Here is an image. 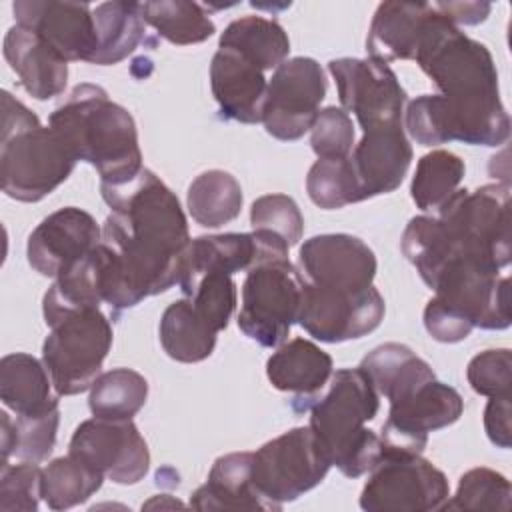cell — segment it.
Listing matches in <instances>:
<instances>
[{
  "instance_id": "1",
  "label": "cell",
  "mask_w": 512,
  "mask_h": 512,
  "mask_svg": "<svg viewBox=\"0 0 512 512\" xmlns=\"http://www.w3.org/2000/svg\"><path fill=\"white\" fill-rule=\"evenodd\" d=\"M110 214L96 246L102 300L126 310L178 284L190 244L178 196L148 168L134 178L100 182Z\"/></svg>"
},
{
  "instance_id": "2",
  "label": "cell",
  "mask_w": 512,
  "mask_h": 512,
  "mask_svg": "<svg viewBox=\"0 0 512 512\" xmlns=\"http://www.w3.org/2000/svg\"><path fill=\"white\" fill-rule=\"evenodd\" d=\"M414 60L440 94L408 102L404 124L420 146L452 140L472 146H502L510 116L500 100L498 72L490 50L466 36L430 4Z\"/></svg>"
},
{
  "instance_id": "3",
  "label": "cell",
  "mask_w": 512,
  "mask_h": 512,
  "mask_svg": "<svg viewBox=\"0 0 512 512\" xmlns=\"http://www.w3.org/2000/svg\"><path fill=\"white\" fill-rule=\"evenodd\" d=\"M78 160L92 164L100 182L120 184L142 166L138 130L132 114L112 102L96 84H78L48 118Z\"/></svg>"
},
{
  "instance_id": "4",
  "label": "cell",
  "mask_w": 512,
  "mask_h": 512,
  "mask_svg": "<svg viewBox=\"0 0 512 512\" xmlns=\"http://www.w3.org/2000/svg\"><path fill=\"white\" fill-rule=\"evenodd\" d=\"M310 430L344 476L358 478L382 458L380 434L366 424L380 410V396L358 368L332 372L326 388L310 402Z\"/></svg>"
},
{
  "instance_id": "5",
  "label": "cell",
  "mask_w": 512,
  "mask_h": 512,
  "mask_svg": "<svg viewBox=\"0 0 512 512\" xmlns=\"http://www.w3.org/2000/svg\"><path fill=\"white\" fill-rule=\"evenodd\" d=\"M78 158L66 140L42 126L38 116L2 92L0 186L18 202H40L54 192L74 170Z\"/></svg>"
},
{
  "instance_id": "6",
  "label": "cell",
  "mask_w": 512,
  "mask_h": 512,
  "mask_svg": "<svg viewBox=\"0 0 512 512\" xmlns=\"http://www.w3.org/2000/svg\"><path fill=\"white\" fill-rule=\"evenodd\" d=\"M510 184H486L476 190H456L436 212L454 256L504 268L512 258L510 244ZM452 256V258H454Z\"/></svg>"
},
{
  "instance_id": "7",
  "label": "cell",
  "mask_w": 512,
  "mask_h": 512,
  "mask_svg": "<svg viewBox=\"0 0 512 512\" xmlns=\"http://www.w3.org/2000/svg\"><path fill=\"white\" fill-rule=\"evenodd\" d=\"M42 362L58 396L92 388L112 346V324L100 308L76 310L48 326Z\"/></svg>"
},
{
  "instance_id": "8",
  "label": "cell",
  "mask_w": 512,
  "mask_h": 512,
  "mask_svg": "<svg viewBox=\"0 0 512 512\" xmlns=\"http://www.w3.org/2000/svg\"><path fill=\"white\" fill-rule=\"evenodd\" d=\"M304 278L288 258L262 260L246 272L238 328L264 348L286 342L298 320Z\"/></svg>"
},
{
  "instance_id": "9",
  "label": "cell",
  "mask_w": 512,
  "mask_h": 512,
  "mask_svg": "<svg viewBox=\"0 0 512 512\" xmlns=\"http://www.w3.org/2000/svg\"><path fill=\"white\" fill-rule=\"evenodd\" d=\"M330 466L310 426H298L252 452V484L272 510H282L318 486Z\"/></svg>"
},
{
  "instance_id": "10",
  "label": "cell",
  "mask_w": 512,
  "mask_h": 512,
  "mask_svg": "<svg viewBox=\"0 0 512 512\" xmlns=\"http://www.w3.org/2000/svg\"><path fill=\"white\" fill-rule=\"evenodd\" d=\"M450 484L442 470L420 454H384L370 470L360 492L366 512H432L442 510Z\"/></svg>"
},
{
  "instance_id": "11",
  "label": "cell",
  "mask_w": 512,
  "mask_h": 512,
  "mask_svg": "<svg viewBox=\"0 0 512 512\" xmlns=\"http://www.w3.org/2000/svg\"><path fill=\"white\" fill-rule=\"evenodd\" d=\"M434 298L466 318L474 328L510 326V278L478 260L454 256L432 284Z\"/></svg>"
},
{
  "instance_id": "12",
  "label": "cell",
  "mask_w": 512,
  "mask_h": 512,
  "mask_svg": "<svg viewBox=\"0 0 512 512\" xmlns=\"http://www.w3.org/2000/svg\"><path fill=\"white\" fill-rule=\"evenodd\" d=\"M324 96L326 76L314 58L284 60L266 88L262 110L266 132L284 142L302 138L312 128Z\"/></svg>"
},
{
  "instance_id": "13",
  "label": "cell",
  "mask_w": 512,
  "mask_h": 512,
  "mask_svg": "<svg viewBox=\"0 0 512 512\" xmlns=\"http://www.w3.org/2000/svg\"><path fill=\"white\" fill-rule=\"evenodd\" d=\"M344 112H352L364 132L400 126L406 90L388 64L372 58H338L328 62Z\"/></svg>"
},
{
  "instance_id": "14",
  "label": "cell",
  "mask_w": 512,
  "mask_h": 512,
  "mask_svg": "<svg viewBox=\"0 0 512 512\" xmlns=\"http://www.w3.org/2000/svg\"><path fill=\"white\" fill-rule=\"evenodd\" d=\"M68 454L116 484H136L150 468V450L132 420L90 418L72 434Z\"/></svg>"
},
{
  "instance_id": "15",
  "label": "cell",
  "mask_w": 512,
  "mask_h": 512,
  "mask_svg": "<svg viewBox=\"0 0 512 512\" xmlns=\"http://www.w3.org/2000/svg\"><path fill=\"white\" fill-rule=\"evenodd\" d=\"M384 310V298L374 286L350 292L304 282L296 322L316 340L336 344L374 332L384 318Z\"/></svg>"
},
{
  "instance_id": "16",
  "label": "cell",
  "mask_w": 512,
  "mask_h": 512,
  "mask_svg": "<svg viewBox=\"0 0 512 512\" xmlns=\"http://www.w3.org/2000/svg\"><path fill=\"white\" fill-rule=\"evenodd\" d=\"M464 412V400L456 388L436 378L422 384L408 396L390 402L388 418L382 424L384 454H422L428 434L454 424Z\"/></svg>"
},
{
  "instance_id": "17",
  "label": "cell",
  "mask_w": 512,
  "mask_h": 512,
  "mask_svg": "<svg viewBox=\"0 0 512 512\" xmlns=\"http://www.w3.org/2000/svg\"><path fill=\"white\" fill-rule=\"evenodd\" d=\"M372 248L350 234H320L308 238L298 252V270L306 284L328 290L360 292L376 276Z\"/></svg>"
},
{
  "instance_id": "18",
  "label": "cell",
  "mask_w": 512,
  "mask_h": 512,
  "mask_svg": "<svg viewBox=\"0 0 512 512\" xmlns=\"http://www.w3.org/2000/svg\"><path fill=\"white\" fill-rule=\"evenodd\" d=\"M288 250L284 242L256 230L198 236L184 254L178 286L184 294L204 274L248 272L262 260L288 258Z\"/></svg>"
},
{
  "instance_id": "19",
  "label": "cell",
  "mask_w": 512,
  "mask_h": 512,
  "mask_svg": "<svg viewBox=\"0 0 512 512\" xmlns=\"http://www.w3.org/2000/svg\"><path fill=\"white\" fill-rule=\"evenodd\" d=\"M12 12L18 26L40 36L66 62L92 60L96 52V28L90 4L16 0Z\"/></svg>"
},
{
  "instance_id": "20",
  "label": "cell",
  "mask_w": 512,
  "mask_h": 512,
  "mask_svg": "<svg viewBox=\"0 0 512 512\" xmlns=\"http://www.w3.org/2000/svg\"><path fill=\"white\" fill-rule=\"evenodd\" d=\"M102 242V230L86 210L76 206L48 214L28 236V264L42 276L56 278L70 264Z\"/></svg>"
},
{
  "instance_id": "21",
  "label": "cell",
  "mask_w": 512,
  "mask_h": 512,
  "mask_svg": "<svg viewBox=\"0 0 512 512\" xmlns=\"http://www.w3.org/2000/svg\"><path fill=\"white\" fill-rule=\"evenodd\" d=\"M350 166L358 184L360 202L394 192L412 162V146L404 134V126H382L362 134L354 144Z\"/></svg>"
},
{
  "instance_id": "22",
  "label": "cell",
  "mask_w": 512,
  "mask_h": 512,
  "mask_svg": "<svg viewBox=\"0 0 512 512\" xmlns=\"http://www.w3.org/2000/svg\"><path fill=\"white\" fill-rule=\"evenodd\" d=\"M210 88L224 118L240 124L262 122L268 80L236 50H216L210 62Z\"/></svg>"
},
{
  "instance_id": "23",
  "label": "cell",
  "mask_w": 512,
  "mask_h": 512,
  "mask_svg": "<svg viewBox=\"0 0 512 512\" xmlns=\"http://www.w3.org/2000/svg\"><path fill=\"white\" fill-rule=\"evenodd\" d=\"M332 372V356L306 338L280 344L266 362L270 384L280 392L296 394V410H308L310 402L326 388Z\"/></svg>"
},
{
  "instance_id": "24",
  "label": "cell",
  "mask_w": 512,
  "mask_h": 512,
  "mask_svg": "<svg viewBox=\"0 0 512 512\" xmlns=\"http://www.w3.org/2000/svg\"><path fill=\"white\" fill-rule=\"evenodd\" d=\"M4 58L22 88L36 100L60 96L68 82V62L34 32L12 26L4 36Z\"/></svg>"
},
{
  "instance_id": "25",
  "label": "cell",
  "mask_w": 512,
  "mask_h": 512,
  "mask_svg": "<svg viewBox=\"0 0 512 512\" xmlns=\"http://www.w3.org/2000/svg\"><path fill=\"white\" fill-rule=\"evenodd\" d=\"M428 14L430 4L426 2H382L368 28V58L382 64L414 60Z\"/></svg>"
},
{
  "instance_id": "26",
  "label": "cell",
  "mask_w": 512,
  "mask_h": 512,
  "mask_svg": "<svg viewBox=\"0 0 512 512\" xmlns=\"http://www.w3.org/2000/svg\"><path fill=\"white\" fill-rule=\"evenodd\" d=\"M194 510H266L272 506L252 484V452H232L216 458L202 484L190 498Z\"/></svg>"
},
{
  "instance_id": "27",
  "label": "cell",
  "mask_w": 512,
  "mask_h": 512,
  "mask_svg": "<svg viewBox=\"0 0 512 512\" xmlns=\"http://www.w3.org/2000/svg\"><path fill=\"white\" fill-rule=\"evenodd\" d=\"M360 370L368 376L378 396H384L388 402H396L436 378L426 360L398 342L376 346L362 358Z\"/></svg>"
},
{
  "instance_id": "28",
  "label": "cell",
  "mask_w": 512,
  "mask_h": 512,
  "mask_svg": "<svg viewBox=\"0 0 512 512\" xmlns=\"http://www.w3.org/2000/svg\"><path fill=\"white\" fill-rule=\"evenodd\" d=\"M50 388H54L50 374L38 358L14 352L0 360V400L16 416L40 414L56 406L58 398Z\"/></svg>"
},
{
  "instance_id": "29",
  "label": "cell",
  "mask_w": 512,
  "mask_h": 512,
  "mask_svg": "<svg viewBox=\"0 0 512 512\" xmlns=\"http://www.w3.org/2000/svg\"><path fill=\"white\" fill-rule=\"evenodd\" d=\"M96 52L90 64L110 66L128 58L144 40L140 2H104L92 8Z\"/></svg>"
},
{
  "instance_id": "30",
  "label": "cell",
  "mask_w": 512,
  "mask_h": 512,
  "mask_svg": "<svg viewBox=\"0 0 512 512\" xmlns=\"http://www.w3.org/2000/svg\"><path fill=\"white\" fill-rule=\"evenodd\" d=\"M160 344L178 362H202L216 346V330L200 316L190 298L172 302L160 318Z\"/></svg>"
},
{
  "instance_id": "31",
  "label": "cell",
  "mask_w": 512,
  "mask_h": 512,
  "mask_svg": "<svg viewBox=\"0 0 512 512\" xmlns=\"http://www.w3.org/2000/svg\"><path fill=\"white\" fill-rule=\"evenodd\" d=\"M218 48H230L256 64L262 72L276 70L290 52L284 28L264 16H242L232 20L220 34Z\"/></svg>"
},
{
  "instance_id": "32",
  "label": "cell",
  "mask_w": 512,
  "mask_h": 512,
  "mask_svg": "<svg viewBox=\"0 0 512 512\" xmlns=\"http://www.w3.org/2000/svg\"><path fill=\"white\" fill-rule=\"evenodd\" d=\"M240 182L224 170H208L196 176L186 194V206L190 216L204 228H220L242 210Z\"/></svg>"
},
{
  "instance_id": "33",
  "label": "cell",
  "mask_w": 512,
  "mask_h": 512,
  "mask_svg": "<svg viewBox=\"0 0 512 512\" xmlns=\"http://www.w3.org/2000/svg\"><path fill=\"white\" fill-rule=\"evenodd\" d=\"M0 422L2 466L8 464L10 456H16L24 462H40L46 460L54 450L60 424V408L56 404L46 412L16 416L14 420L8 416V412H0Z\"/></svg>"
},
{
  "instance_id": "34",
  "label": "cell",
  "mask_w": 512,
  "mask_h": 512,
  "mask_svg": "<svg viewBox=\"0 0 512 512\" xmlns=\"http://www.w3.org/2000/svg\"><path fill=\"white\" fill-rule=\"evenodd\" d=\"M148 398V380L132 368L102 372L88 396L90 412L98 418L132 420Z\"/></svg>"
},
{
  "instance_id": "35",
  "label": "cell",
  "mask_w": 512,
  "mask_h": 512,
  "mask_svg": "<svg viewBox=\"0 0 512 512\" xmlns=\"http://www.w3.org/2000/svg\"><path fill=\"white\" fill-rule=\"evenodd\" d=\"M142 18L158 36L176 46H190L208 40L216 26L196 2L186 0H156L142 2Z\"/></svg>"
},
{
  "instance_id": "36",
  "label": "cell",
  "mask_w": 512,
  "mask_h": 512,
  "mask_svg": "<svg viewBox=\"0 0 512 512\" xmlns=\"http://www.w3.org/2000/svg\"><path fill=\"white\" fill-rule=\"evenodd\" d=\"M104 476L74 456H60L42 468V500L50 510H68L100 490Z\"/></svg>"
},
{
  "instance_id": "37",
  "label": "cell",
  "mask_w": 512,
  "mask_h": 512,
  "mask_svg": "<svg viewBox=\"0 0 512 512\" xmlns=\"http://www.w3.org/2000/svg\"><path fill=\"white\" fill-rule=\"evenodd\" d=\"M464 172V160L454 152L432 150L424 154L410 184L414 204L424 212H436L458 190Z\"/></svg>"
},
{
  "instance_id": "38",
  "label": "cell",
  "mask_w": 512,
  "mask_h": 512,
  "mask_svg": "<svg viewBox=\"0 0 512 512\" xmlns=\"http://www.w3.org/2000/svg\"><path fill=\"white\" fill-rule=\"evenodd\" d=\"M310 200L324 210H338L360 202L358 184L348 158H318L306 176Z\"/></svg>"
},
{
  "instance_id": "39",
  "label": "cell",
  "mask_w": 512,
  "mask_h": 512,
  "mask_svg": "<svg viewBox=\"0 0 512 512\" xmlns=\"http://www.w3.org/2000/svg\"><path fill=\"white\" fill-rule=\"evenodd\" d=\"M510 482L492 468H472L458 480L456 494L442 510H510Z\"/></svg>"
},
{
  "instance_id": "40",
  "label": "cell",
  "mask_w": 512,
  "mask_h": 512,
  "mask_svg": "<svg viewBox=\"0 0 512 512\" xmlns=\"http://www.w3.org/2000/svg\"><path fill=\"white\" fill-rule=\"evenodd\" d=\"M250 224L252 230L268 234L288 248L296 246L304 234V216L294 198L286 194L256 198L250 208Z\"/></svg>"
},
{
  "instance_id": "41",
  "label": "cell",
  "mask_w": 512,
  "mask_h": 512,
  "mask_svg": "<svg viewBox=\"0 0 512 512\" xmlns=\"http://www.w3.org/2000/svg\"><path fill=\"white\" fill-rule=\"evenodd\" d=\"M200 316L216 330L222 332L236 306V284L228 274H204L186 292Z\"/></svg>"
},
{
  "instance_id": "42",
  "label": "cell",
  "mask_w": 512,
  "mask_h": 512,
  "mask_svg": "<svg viewBox=\"0 0 512 512\" xmlns=\"http://www.w3.org/2000/svg\"><path fill=\"white\" fill-rule=\"evenodd\" d=\"M42 498V468L36 462L2 466L0 474V510L36 512Z\"/></svg>"
},
{
  "instance_id": "43",
  "label": "cell",
  "mask_w": 512,
  "mask_h": 512,
  "mask_svg": "<svg viewBox=\"0 0 512 512\" xmlns=\"http://www.w3.org/2000/svg\"><path fill=\"white\" fill-rule=\"evenodd\" d=\"M310 146L318 158H348L354 148V124L348 112L328 106L310 128Z\"/></svg>"
},
{
  "instance_id": "44",
  "label": "cell",
  "mask_w": 512,
  "mask_h": 512,
  "mask_svg": "<svg viewBox=\"0 0 512 512\" xmlns=\"http://www.w3.org/2000/svg\"><path fill=\"white\" fill-rule=\"evenodd\" d=\"M466 378L474 392L482 396L510 394L512 354L508 348H492L476 354L466 366Z\"/></svg>"
},
{
  "instance_id": "45",
  "label": "cell",
  "mask_w": 512,
  "mask_h": 512,
  "mask_svg": "<svg viewBox=\"0 0 512 512\" xmlns=\"http://www.w3.org/2000/svg\"><path fill=\"white\" fill-rule=\"evenodd\" d=\"M424 328L426 332L444 344H454L470 336L474 326L462 318L458 312L448 308L436 298H430L424 308Z\"/></svg>"
},
{
  "instance_id": "46",
  "label": "cell",
  "mask_w": 512,
  "mask_h": 512,
  "mask_svg": "<svg viewBox=\"0 0 512 512\" xmlns=\"http://www.w3.org/2000/svg\"><path fill=\"white\" fill-rule=\"evenodd\" d=\"M484 430L498 448H510V394L490 396L484 410Z\"/></svg>"
},
{
  "instance_id": "47",
  "label": "cell",
  "mask_w": 512,
  "mask_h": 512,
  "mask_svg": "<svg viewBox=\"0 0 512 512\" xmlns=\"http://www.w3.org/2000/svg\"><path fill=\"white\" fill-rule=\"evenodd\" d=\"M436 12H440L452 24L474 26L488 18L492 6L486 2H434Z\"/></svg>"
},
{
  "instance_id": "48",
  "label": "cell",
  "mask_w": 512,
  "mask_h": 512,
  "mask_svg": "<svg viewBox=\"0 0 512 512\" xmlns=\"http://www.w3.org/2000/svg\"><path fill=\"white\" fill-rule=\"evenodd\" d=\"M184 504L182 502H178V500H174V498H170L168 494H158V496H154V498H150L146 504H142V510L146 508H182Z\"/></svg>"
}]
</instances>
